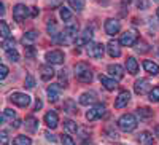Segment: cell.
<instances>
[{
  "label": "cell",
  "mask_w": 159,
  "mask_h": 145,
  "mask_svg": "<svg viewBox=\"0 0 159 145\" xmlns=\"http://www.w3.org/2000/svg\"><path fill=\"white\" fill-rule=\"evenodd\" d=\"M75 77L81 83H89L92 80V72L86 62H78L75 65Z\"/></svg>",
  "instance_id": "cell-1"
},
{
  "label": "cell",
  "mask_w": 159,
  "mask_h": 145,
  "mask_svg": "<svg viewBox=\"0 0 159 145\" xmlns=\"http://www.w3.org/2000/svg\"><path fill=\"white\" fill-rule=\"evenodd\" d=\"M118 128L124 131V133H130L137 128V118L132 115V113H126L118 120Z\"/></svg>",
  "instance_id": "cell-2"
},
{
  "label": "cell",
  "mask_w": 159,
  "mask_h": 145,
  "mask_svg": "<svg viewBox=\"0 0 159 145\" xmlns=\"http://www.w3.org/2000/svg\"><path fill=\"white\" fill-rule=\"evenodd\" d=\"M29 15H30L29 8L25 5H22V3H18L15 8H13V19H15L16 22H22Z\"/></svg>",
  "instance_id": "cell-3"
},
{
  "label": "cell",
  "mask_w": 159,
  "mask_h": 145,
  "mask_svg": "<svg viewBox=\"0 0 159 145\" xmlns=\"http://www.w3.org/2000/svg\"><path fill=\"white\" fill-rule=\"evenodd\" d=\"M137 38H139L137 30L130 29V30H126V32L121 35V40H119V43L124 45V46H134V45L137 43Z\"/></svg>",
  "instance_id": "cell-4"
},
{
  "label": "cell",
  "mask_w": 159,
  "mask_h": 145,
  "mask_svg": "<svg viewBox=\"0 0 159 145\" xmlns=\"http://www.w3.org/2000/svg\"><path fill=\"white\" fill-rule=\"evenodd\" d=\"M105 113V105L103 104H96L94 107H91L89 112H86V120L88 121H94L97 118H102Z\"/></svg>",
  "instance_id": "cell-5"
},
{
  "label": "cell",
  "mask_w": 159,
  "mask_h": 145,
  "mask_svg": "<svg viewBox=\"0 0 159 145\" xmlns=\"http://www.w3.org/2000/svg\"><path fill=\"white\" fill-rule=\"evenodd\" d=\"M86 53L89 56L96 58V59H100L103 58V53H105V46L102 43H88V49Z\"/></svg>",
  "instance_id": "cell-6"
},
{
  "label": "cell",
  "mask_w": 159,
  "mask_h": 145,
  "mask_svg": "<svg viewBox=\"0 0 159 145\" xmlns=\"http://www.w3.org/2000/svg\"><path fill=\"white\" fill-rule=\"evenodd\" d=\"M10 101L13 104H16L18 107H27L30 104V97L27 94H22V93H13L10 96Z\"/></svg>",
  "instance_id": "cell-7"
},
{
  "label": "cell",
  "mask_w": 159,
  "mask_h": 145,
  "mask_svg": "<svg viewBox=\"0 0 159 145\" xmlns=\"http://www.w3.org/2000/svg\"><path fill=\"white\" fill-rule=\"evenodd\" d=\"M45 59L48 61V64H62L64 62V53L59 51V49H54V51H48Z\"/></svg>",
  "instance_id": "cell-8"
},
{
  "label": "cell",
  "mask_w": 159,
  "mask_h": 145,
  "mask_svg": "<svg viewBox=\"0 0 159 145\" xmlns=\"http://www.w3.org/2000/svg\"><path fill=\"white\" fill-rule=\"evenodd\" d=\"M121 30V22L118 19H107L105 21V32L108 35H116Z\"/></svg>",
  "instance_id": "cell-9"
},
{
  "label": "cell",
  "mask_w": 159,
  "mask_h": 145,
  "mask_svg": "<svg viewBox=\"0 0 159 145\" xmlns=\"http://www.w3.org/2000/svg\"><path fill=\"white\" fill-rule=\"evenodd\" d=\"M129 101H130V93H129V91H121V93L118 94L116 101H115V109L126 107V105L129 104Z\"/></svg>",
  "instance_id": "cell-10"
},
{
  "label": "cell",
  "mask_w": 159,
  "mask_h": 145,
  "mask_svg": "<svg viewBox=\"0 0 159 145\" xmlns=\"http://www.w3.org/2000/svg\"><path fill=\"white\" fill-rule=\"evenodd\" d=\"M91 38H92V29L86 27L81 35H78L75 38V43H76V46H83V45H88L91 42Z\"/></svg>",
  "instance_id": "cell-11"
},
{
  "label": "cell",
  "mask_w": 159,
  "mask_h": 145,
  "mask_svg": "<svg viewBox=\"0 0 159 145\" xmlns=\"http://www.w3.org/2000/svg\"><path fill=\"white\" fill-rule=\"evenodd\" d=\"M134 91H135L139 96L147 94L148 91H150V82L145 80V78H140V80H137L135 85H134Z\"/></svg>",
  "instance_id": "cell-12"
},
{
  "label": "cell",
  "mask_w": 159,
  "mask_h": 145,
  "mask_svg": "<svg viewBox=\"0 0 159 145\" xmlns=\"http://www.w3.org/2000/svg\"><path fill=\"white\" fill-rule=\"evenodd\" d=\"M45 123H46V126L51 128V129L57 128V124H59V116H57V113H56L54 110H49V112L45 115Z\"/></svg>",
  "instance_id": "cell-13"
},
{
  "label": "cell",
  "mask_w": 159,
  "mask_h": 145,
  "mask_svg": "<svg viewBox=\"0 0 159 145\" xmlns=\"http://www.w3.org/2000/svg\"><path fill=\"white\" fill-rule=\"evenodd\" d=\"M61 89H62L61 85H51V86H48L46 94H48V97H49L51 102H56L61 97Z\"/></svg>",
  "instance_id": "cell-14"
},
{
  "label": "cell",
  "mask_w": 159,
  "mask_h": 145,
  "mask_svg": "<svg viewBox=\"0 0 159 145\" xmlns=\"http://www.w3.org/2000/svg\"><path fill=\"white\" fill-rule=\"evenodd\" d=\"M108 73L113 77V78H116V80H121V78L124 77V69L121 67L119 64H111V65H108Z\"/></svg>",
  "instance_id": "cell-15"
},
{
  "label": "cell",
  "mask_w": 159,
  "mask_h": 145,
  "mask_svg": "<svg viewBox=\"0 0 159 145\" xmlns=\"http://www.w3.org/2000/svg\"><path fill=\"white\" fill-rule=\"evenodd\" d=\"M40 73H42V80H45V82L51 80V78L56 75V72H54V69H52L51 64L42 65V67H40Z\"/></svg>",
  "instance_id": "cell-16"
},
{
  "label": "cell",
  "mask_w": 159,
  "mask_h": 145,
  "mask_svg": "<svg viewBox=\"0 0 159 145\" xmlns=\"http://www.w3.org/2000/svg\"><path fill=\"white\" fill-rule=\"evenodd\" d=\"M107 51L111 58H119L121 56V49H119V42L116 40H110L107 45Z\"/></svg>",
  "instance_id": "cell-17"
},
{
  "label": "cell",
  "mask_w": 159,
  "mask_h": 145,
  "mask_svg": "<svg viewBox=\"0 0 159 145\" xmlns=\"http://www.w3.org/2000/svg\"><path fill=\"white\" fill-rule=\"evenodd\" d=\"M96 101H97V96H96V93H92V91H89V93H83L81 96H80V104L81 105L94 104Z\"/></svg>",
  "instance_id": "cell-18"
},
{
  "label": "cell",
  "mask_w": 159,
  "mask_h": 145,
  "mask_svg": "<svg viewBox=\"0 0 159 145\" xmlns=\"http://www.w3.org/2000/svg\"><path fill=\"white\" fill-rule=\"evenodd\" d=\"M38 38V32H35V30H29V32H25L24 34V37H22V45H25V46H32V43Z\"/></svg>",
  "instance_id": "cell-19"
},
{
  "label": "cell",
  "mask_w": 159,
  "mask_h": 145,
  "mask_svg": "<svg viewBox=\"0 0 159 145\" xmlns=\"http://www.w3.org/2000/svg\"><path fill=\"white\" fill-rule=\"evenodd\" d=\"M126 69H127V72H129L130 75H135V73L139 72V62L135 61V58L129 56V58L126 59Z\"/></svg>",
  "instance_id": "cell-20"
},
{
  "label": "cell",
  "mask_w": 159,
  "mask_h": 145,
  "mask_svg": "<svg viewBox=\"0 0 159 145\" xmlns=\"http://www.w3.org/2000/svg\"><path fill=\"white\" fill-rule=\"evenodd\" d=\"M143 69L147 70L150 75H157L159 73V65L156 64V62H153V61H143Z\"/></svg>",
  "instance_id": "cell-21"
},
{
  "label": "cell",
  "mask_w": 159,
  "mask_h": 145,
  "mask_svg": "<svg viewBox=\"0 0 159 145\" xmlns=\"http://www.w3.org/2000/svg\"><path fill=\"white\" fill-rule=\"evenodd\" d=\"M100 82H102V85L107 88L108 91H113L115 88H118V82L115 80V78H108L105 75H100Z\"/></svg>",
  "instance_id": "cell-22"
},
{
  "label": "cell",
  "mask_w": 159,
  "mask_h": 145,
  "mask_svg": "<svg viewBox=\"0 0 159 145\" xmlns=\"http://www.w3.org/2000/svg\"><path fill=\"white\" fill-rule=\"evenodd\" d=\"M139 142L140 145H153V134L148 131H143L139 134Z\"/></svg>",
  "instance_id": "cell-23"
},
{
  "label": "cell",
  "mask_w": 159,
  "mask_h": 145,
  "mask_svg": "<svg viewBox=\"0 0 159 145\" xmlns=\"http://www.w3.org/2000/svg\"><path fill=\"white\" fill-rule=\"evenodd\" d=\"M64 34H67L70 38L73 37H78V24L76 22H69L67 26H65V29H64Z\"/></svg>",
  "instance_id": "cell-24"
},
{
  "label": "cell",
  "mask_w": 159,
  "mask_h": 145,
  "mask_svg": "<svg viewBox=\"0 0 159 145\" xmlns=\"http://www.w3.org/2000/svg\"><path fill=\"white\" fill-rule=\"evenodd\" d=\"M25 128H27L30 133H35V131L38 129V120L34 116H27L25 118Z\"/></svg>",
  "instance_id": "cell-25"
},
{
  "label": "cell",
  "mask_w": 159,
  "mask_h": 145,
  "mask_svg": "<svg viewBox=\"0 0 159 145\" xmlns=\"http://www.w3.org/2000/svg\"><path fill=\"white\" fill-rule=\"evenodd\" d=\"M46 30H48V34L52 37V40L59 35V30H57V24H56V21L54 19H51L49 22H48V27H46Z\"/></svg>",
  "instance_id": "cell-26"
},
{
  "label": "cell",
  "mask_w": 159,
  "mask_h": 145,
  "mask_svg": "<svg viewBox=\"0 0 159 145\" xmlns=\"http://www.w3.org/2000/svg\"><path fill=\"white\" fill-rule=\"evenodd\" d=\"M64 110L67 113H78V109H76V104L72 101V99H67L64 102Z\"/></svg>",
  "instance_id": "cell-27"
},
{
  "label": "cell",
  "mask_w": 159,
  "mask_h": 145,
  "mask_svg": "<svg viewBox=\"0 0 159 145\" xmlns=\"http://www.w3.org/2000/svg\"><path fill=\"white\" fill-rule=\"evenodd\" d=\"M137 113H139V116L142 118V120H148V118L153 116V112H151V109H148V107H140V109H137Z\"/></svg>",
  "instance_id": "cell-28"
},
{
  "label": "cell",
  "mask_w": 159,
  "mask_h": 145,
  "mask_svg": "<svg viewBox=\"0 0 159 145\" xmlns=\"http://www.w3.org/2000/svg\"><path fill=\"white\" fill-rule=\"evenodd\" d=\"M0 35H2L3 40L10 38V27H8V24L5 21H0Z\"/></svg>",
  "instance_id": "cell-29"
},
{
  "label": "cell",
  "mask_w": 159,
  "mask_h": 145,
  "mask_svg": "<svg viewBox=\"0 0 159 145\" xmlns=\"http://www.w3.org/2000/svg\"><path fill=\"white\" fill-rule=\"evenodd\" d=\"M16 116V113H15V110H11V109H5L3 110V115H2V121L5 123V121H13V118Z\"/></svg>",
  "instance_id": "cell-30"
},
{
  "label": "cell",
  "mask_w": 159,
  "mask_h": 145,
  "mask_svg": "<svg viewBox=\"0 0 159 145\" xmlns=\"http://www.w3.org/2000/svg\"><path fill=\"white\" fill-rule=\"evenodd\" d=\"M30 139L25 137V136H18L15 137V140H13V145H30Z\"/></svg>",
  "instance_id": "cell-31"
},
{
  "label": "cell",
  "mask_w": 159,
  "mask_h": 145,
  "mask_svg": "<svg viewBox=\"0 0 159 145\" xmlns=\"http://www.w3.org/2000/svg\"><path fill=\"white\" fill-rule=\"evenodd\" d=\"M64 128H65V131H69V133H76V131H78L76 123L72 121V120H65L64 121Z\"/></svg>",
  "instance_id": "cell-32"
},
{
  "label": "cell",
  "mask_w": 159,
  "mask_h": 145,
  "mask_svg": "<svg viewBox=\"0 0 159 145\" xmlns=\"http://www.w3.org/2000/svg\"><path fill=\"white\" fill-rule=\"evenodd\" d=\"M69 3H70V7H72L73 10H76V11H81V10L84 8V0H69Z\"/></svg>",
  "instance_id": "cell-33"
},
{
  "label": "cell",
  "mask_w": 159,
  "mask_h": 145,
  "mask_svg": "<svg viewBox=\"0 0 159 145\" xmlns=\"http://www.w3.org/2000/svg\"><path fill=\"white\" fill-rule=\"evenodd\" d=\"M15 45H16V42H15V38H7V40H3V45H2V48L5 49V51H10V49H15Z\"/></svg>",
  "instance_id": "cell-34"
},
{
  "label": "cell",
  "mask_w": 159,
  "mask_h": 145,
  "mask_svg": "<svg viewBox=\"0 0 159 145\" xmlns=\"http://www.w3.org/2000/svg\"><path fill=\"white\" fill-rule=\"evenodd\" d=\"M135 49L143 54V53H148L150 51V45L147 42H139V43H135Z\"/></svg>",
  "instance_id": "cell-35"
},
{
  "label": "cell",
  "mask_w": 159,
  "mask_h": 145,
  "mask_svg": "<svg viewBox=\"0 0 159 145\" xmlns=\"http://www.w3.org/2000/svg\"><path fill=\"white\" fill-rule=\"evenodd\" d=\"M7 58L13 62H18L19 61V53L16 49H10V51H7Z\"/></svg>",
  "instance_id": "cell-36"
},
{
  "label": "cell",
  "mask_w": 159,
  "mask_h": 145,
  "mask_svg": "<svg viewBox=\"0 0 159 145\" xmlns=\"http://www.w3.org/2000/svg\"><path fill=\"white\" fill-rule=\"evenodd\" d=\"M150 101L151 102H159V86H154L150 91Z\"/></svg>",
  "instance_id": "cell-37"
},
{
  "label": "cell",
  "mask_w": 159,
  "mask_h": 145,
  "mask_svg": "<svg viewBox=\"0 0 159 145\" xmlns=\"http://www.w3.org/2000/svg\"><path fill=\"white\" fill-rule=\"evenodd\" d=\"M61 18H62L64 21H69V19L72 18V11H70L69 8L62 7V8H61Z\"/></svg>",
  "instance_id": "cell-38"
},
{
  "label": "cell",
  "mask_w": 159,
  "mask_h": 145,
  "mask_svg": "<svg viewBox=\"0 0 159 145\" xmlns=\"http://www.w3.org/2000/svg\"><path fill=\"white\" fill-rule=\"evenodd\" d=\"M24 86L27 89H32L35 86V78L32 75H27V77H25V82H24Z\"/></svg>",
  "instance_id": "cell-39"
},
{
  "label": "cell",
  "mask_w": 159,
  "mask_h": 145,
  "mask_svg": "<svg viewBox=\"0 0 159 145\" xmlns=\"http://www.w3.org/2000/svg\"><path fill=\"white\" fill-rule=\"evenodd\" d=\"M61 142H62V145H75V140L69 134H62L61 136Z\"/></svg>",
  "instance_id": "cell-40"
},
{
  "label": "cell",
  "mask_w": 159,
  "mask_h": 145,
  "mask_svg": "<svg viewBox=\"0 0 159 145\" xmlns=\"http://www.w3.org/2000/svg\"><path fill=\"white\" fill-rule=\"evenodd\" d=\"M135 5L140 10H147L150 7V0H135Z\"/></svg>",
  "instance_id": "cell-41"
},
{
  "label": "cell",
  "mask_w": 159,
  "mask_h": 145,
  "mask_svg": "<svg viewBox=\"0 0 159 145\" xmlns=\"http://www.w3.org/2000/svg\"><path fill=\"white\" fill-rule=\"evenodd\" d=\"M107 136L110 140H118L119 139V134L116 133V131H111V129H107Z\"/></svg>",
  "instance_id": "cell-42"
},
{
  "label": "cell",
  "mask_w": 159,
  "mask_h": 145,
  "mask_svg": "<svg viewBox=\"0 0 159 145\" xmlns=\"http://www.w3.org/2000/svg\"><path fill=\"white\" fill-rule=\"evenodd\" d=\"M7 75H8V67L5 64H2L0 65V78L3 80V78H7Z\"/></svg>",
  "instance_id": "cell-43"
},
{
  "label": "cell",
  "mask_w": 159,
  "mask_h": 145,
  "mask_svg": "<svg viewBox=\"0 0 159 145\" xmlns=\"http://www.w3.org/2000/svg\"><path fill=\"white\" fill-rule=\"evenodd\" d=\"M65 73H67L65 70H61V72H59V80L64 83V88L67 86V75H65Z\"/></svg>",
  "instance_id": "cell-44"
},
{
  "label": "cell",
  "mask_w": 159,
  "mask_h": 145,
  "mask_svg": "<svg viewBox=\"0 0 159 145\" xmlns=\"http://www.w3.org/2000/svg\"><path fill=\"white\" fill-rule=\"evenodd\" d=\"M0 137H2V143H3V145L8 143V134L5 133V131H2V133H0Z\"/></svg>",
  "instance_id": "cell-45"
},
{
  "label": "cell",
  "mask_w": 159,
  "mask_h": 145,
  "mask_svg": "<svg viewBox=\"0 0 159 145\" xmlns=\"http://www.w3.org/2000/svg\"><path fill=\"white\" fill-rule=\"evenodd\" d=\"M25 56H27V58H34V48L32 46L25 48Z\"/></svg>",
  "instance_id": "cell-46"
},
{
  "label": "cell",
  "mask_w": 159,
  "mask_h": 145,
  "mask_svg": "<svg viewBox=\"0 0 159 145\" xmlns=\"http://www.w3.org/2000/svg\"><path fill=\"white\" fill-rule=\"evenodd\" d=\"M45 136H46V139H48V140H51V142H54V140H56V137L52 136V134L49 133V131H46V133H45Z\"/></svg>",
  "instance_id": "cell-47"
},
{
  "label": "cell",
  "mask_w": 159,
  "mask_h": 145,
  "mask_svg": "<svg viewBox=\"0 0 159 145\" xmlns=\"http://www.w3.org/2000/svg\"><path fill=\"white\" fill-rule=\"evenodd\" d=\"M42 107H43V102H42V101H40V99H37V102H35V110L38 112V110H40V109H42Z\"/></svg>",
  "instance_id": "cell-48"
},
{
  "label": "cell",
  "mask_w": 159,
  "mask_h": 145,
  "mask_svg": "<svg viewBox=\"0 0 159 145\" xmlns=\"http://www.w3.org/2000/svg\"><path fill=\"white\" fill-rule=\"evenodd\" d=\"M11 128H15V129L21 128V120H15V123L11 121Z\"/></svg>",
  "instance_id": "cell-49"
},
{
  "label": "cell",
  "mask_w": 159,
  "mask_h": 145,
  "mask_svg": "<svg viewBox=\"0 0 159 145\" xmlns=\"http://www.w3.org/2000/svg\"><path fill=\"white\" fill-rule=\"evenodd\" d=\"M37 15H38V8L37 7L30 8V16H37Z\"/></svg>",
  "instance_id": "cell-50"
},
{
  "label": "cell",
  "mask_w": 159,
  "mask_h": 145,
  "mask_svg": "<svg viewBox=\"0 0 159 145\" xmlns=\"http://www.w3.org/2000/svg\"><path fill=\"white\" fill-rule=\"evenodd\" d=\"M0 15H2V16L5 15V5H3V3L0 5Z\"/></svg>",
  "instance_id": "cell-51"
},
{
  "label": "cell",
  "mask_w": 159,
  "mask_h": 145,
  "mask_svg": "<svg viewBox=\"0 0 159 145\" xmlns=\"http://www.w3.org/2000/svg\"><path fill=\"white\" fill-rule=\"evenodd\" d=\"M154 134H156V137L159 139V124H157V126H154Z\"/></svg>",
  "instance_id": "cell-52"
},
{
  "label": "cell",
  "mask_w": 159,
  "mask_h": 145,
  "mask_svg": "<svg viewBox=\"0 0 159 145\" xmlns=\"http://www.w3.org/2000/svg\"><path fill=\"white\" fill-rule=\"evenodd\" d=\"M59 3H61V0H54V2H49L51 7H56V5H59Z\"/></svg>",
  "instance_id": "cell-53"
},
{
  "label": "cell",
  "mask_w": 159,
  "mask_h": 145,
  "mask_svg": "<svg viewBox=\"0 0 159 145\" xmlns=\"http://www.w3.org/2000/svg\"><path fill=\"white\" fill-rule=\"evenodd\" d=\"M157 18H159V8H157Z\"/></svg>",
  "instance_id": "cell-54"
},
{
  "label": "cell",
  "mask_w": 159,
  "mask_h": 145,
  "mask_svg": "<svg viewBox=\"0 0 159 145\" xmlns=\"http://www.w3.org/2000/svg\"><path fill=\"white\" fill-rule=\"evenodd\" d=\"M124 2H129V0H124Z\"/></svg>",
  "instance_id": "cell-55"
},
{
  "label": "cell",
  "mask_w": 159,
  "mask_h": 145,
  "mask_svg": "<svg viewBox=\"0 0 159 145\" xmlns=\"http://www.w3.org/2000/svg\"><path fill=\"white\" fill-rule=\"evenodd\" d=\"M157 2H159V0H157Z\"/></svg>",
  "instance_id": "cell-56"
}]
</instances>
